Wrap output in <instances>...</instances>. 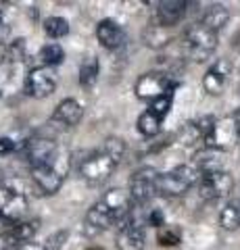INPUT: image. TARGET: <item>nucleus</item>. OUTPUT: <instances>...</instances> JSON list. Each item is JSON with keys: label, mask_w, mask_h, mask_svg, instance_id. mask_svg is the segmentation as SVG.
<instances>
[{"label": "nucleus", "mask_w": 240, "mask_h": 250, "mask_svg": "<svg viewBox=\"0 0 240 250\" xmlns=\"http://www.w3.org/2000/svg\"><path fill=\"white\" fill-rule=\"evenodd\" d=\"M69 167H71V154L59 146V150L46 163L32 167V179L44 194H57L69 173Z\"/></svg>", "instance_id": "1"}, {"label": "nucleus", "mask_w": 240, "mask_h": 250, "mask_svg": "<svg viewBox=\"0 0 240 250\" xmlns=\"http://www.w3.org/2000/svg\"><path fill=\"white\" fill-rule=\"evenodd\" d=\"M218 48V34L205 27L203 23H192L186 27L182 42H180V52L184 59H190L195 62H205Z\"/></svg>", "instance_id": "2"}, {"label": "nucleus", "mask_w": 240, "mask_h": 250, "mask_svg": "<svg viewBox=\"0 0 240 250\" xmlns=\"http://www.w3.org/2000/svg\"><path fill=\"white\" fill-rule=\"evenodd\" d=\"M200 171L195 165H180L174 167L172 171L159 175L157 179V192L163 196H182L190 190L192 186H198L200 182Z\"/></svg>", "instance_id": "3"}, {"label": "nucleus", "mask_w": 240, "mask_h": 250, "mask_svg": "<svg viewBox=\"0 0 240 250\" xmlns=\"http://www.w3.org/2000/svg\"><path fill=\"white\" fill-rule=\"evenodd\" d=\"M115 167H117V161L111 159L105 150H98V152H90L86 159H82L80 165H77V171H80V177L86 184L98 186L113 175Z\"/></svg>", "instance_id": "4"}, {"label": "nucleus", "mask_w": 240, "mask_h": 250, "mask_svg": "<svg viewBox=\"0 0 240 250\" xmlns=\"http://www.w3.org/2000/svg\"><path fill=\"white\" fill-rule=\"evenodd\" d=\"M177 85V82H174V77L165 73V71H149L138 77L136 82V96L140 100H157L165 94H174V88Z\"/></svg>", "instance_id": "5"}, {"label": "nucleus", "mask_w": 240, "mask_h": 250, "mask_svg": "<svg viewBox=\"0 0 240 250\" xmlns=\"http://www.w3.org/2000/svg\"><path fill=\"white\" fill-rule=\"evenodd\" d=\"M157 179H159V173L154 171L153 167H142L138 169L134 175L130 179V196H131V202L134 207H144L157 196Z\"/></svg>", "instance_id": "6"}, {"label": "nucleus", "mask_w": 240, "mask_h": 250, "mask_svg": "<svg viewBox=\"0 0 240 250\" xmlns=\"http://www.w3.org/2000/svg\"><path fill=\"white\" fill-rule=\"evenodd\" d=\"M57 90V73L52 67H34L25 77V94L32 98H48Z\"/></svg>", "instance_id": "7"}, {"label": "nucleus", "mask_w": 240, "mask_h": 250, "mask_svg": "<svg viewBox=\"0 0 240 250\" xmlns=\"http://www.w3.org/2000/svg\"><path fill=\"white\" fill-rule=\"evenodd\" d=\"M234 188V177L228 171H215L200 177L198 182V196L205 200H218L228 196Z\"/></svg>", "instance_id": "8"}, {"label": "nucleus", "mask_w": 240, "mask_h": 250, "mask_svg": "<svg viewBox=\"0 0 240 250\" xmlns=\"http://www.w3.org/2000/svg\"><path fill=\"white\" fill-rule=\"evenodd\" d=\"M109 228H115V215H113V210L107 207V202L100 198L88 208L86 221H84V231H86V236L94 238L98 233L107 231Z\"/></svg>", "instance_id": "9"}, {"label": "nucleus", "mask_w": 240, "mask_h": 250, "mask_svg": "<svg viewBox=\"0 0 240 250\" xmlns=\"http://www.w3.org/2000/svg\"><path fill=\"white\" fill-rule=\"evenodd\" d=\"M240 138V131H238V125L234 115L232 117H223V119H218L215 127L211 131V136L205 140V146L207 148H215V150H226V148L234 146L236 140Z\"/></svg>", "instance_id": "10"}, {"label": "nucleus", "mask_w": 240, "mask_h": 250, "mask_svg": "<svg viewBox=\"0 0 240 250\" xmlns=\"http://www.w3.org/2000/svg\"><path fill=\"white\" fill-rule=\"evenodd\" d=\"M117 248L119 250H144V225L136 217V207L131 210L130 223L117 233Z\"/></svg>", "instance_id": "11"}, {"label": "nucleus", "mask_w": 240, "mask_h": 250, "mask_svg": "<svg viewBox=\"0 0 240 250\" xmlns=\"http://www.w3.org/2000/svg\"><path fill=\"white\" fill-rule=\"evenodd\" d=\"M57 150H59V146H57L55 140H50V138H32L25 142V146H23L25 161L29 163V167L42 165V163L48 161Z\"/></svg>", "instance_id": "12"}, {"label": "nucleus", "mask_w": 240, "mask_h": 250, "mask_svg": "<svg viewBox=\"0 0 240 250\" xmlns=\"http://www.w3.org/2000/svg\"><path fill=\"white\" fill-rule=\"evenodd\" d=\"M232 73V62L228 59H218L213 62V67L209 69L203 77V88L213 94V96H219V94L226 90L228 77Z\"/></svg>", "instance_id": "13"}, {"label": "nucleus", "mask_w": 240, "mask_h": 250, "mask_svg": "<svg viewBox=\"0 0 240 250\" xmlns=\"http://www.w3.org/2000/svg\"><path fill=\"white\" fill-rule=\"evenodd\" d=\"M96 38H98V42L109 50H117L128 42L126 29L113 19H103L98 23L96 25Z\"/></svg>", "instance_id": "14"}, {"label": "nucleus", "mask_w": 240, "mask_h": 250, "mask_svg": "<svg viewBox=\"0 0 240 250\" xmlns=\"http://www.w3.org/2000/svg\"><path fill=\"white\" fill-rule=\"evenodd\" d=\"M84 117V106L77 103L75 98H65L57 104L55 113H52V123L59 127H75Z\"/></svg>", "instance_id": "15"}, {"label": "nucleus", "mask_w": 240, "mask_h": 250, "mask_svg": "<svg viewBox=\"0 0 240 250\" xmlns=\"http://www.w3.org/2000/svg\"><path fill=\"white\" fill-rule=\"evenodd\" d=\"M188 11V2L184 0H165V2L157 4V25H163L167 29L175 27Z\"/></svg>", "instance_id": "16"}, {"label": "nucleus", "mask_w": 240, "mask_h": 250, "mask_svg": "<svg viewBox=\"0 0 240 250\" xmlns=\"http://www.w3.org/2000/svg\"><path fill=\"white\" fill-rule=\"evenodd\" d=\"M200 175L207 173H215V171H223V152L215 150V148H200V150L195 154V161H192Z\"/></svg>", "instance_id": "17"}, {"label": "nucleus", "mask_w": 240, "mask_h": 250, "mask_svg": "<svg viewBox=\"0 0 240 250\" xmlns=\"http://www.w3.org/2000/svg\"><path fill=\"white\" fill-rule=\"evenodd\" d=\"M228 21H230V13H228V9L223 4H211L205 11L203 19H200V23H203L205 27H209L211 31H215V34H218L219 29L226 27Z\"/></svg>", "instance_id": "18"}, {"label": "nucleus", "mask_w": 240, "mask_h": 250, "mask_svg": "<svg viewBox=\"0 0 240 250\" xmlns=\"http://www.w3.org/2000/svg\"><path fill=\"white\" fill-rule=\"evenodd\" d=\"M144 44L151 46V48H165V46H169L174 42V36L169 34V29L163 27V25H151L149 29H144Z\"/></svg>", "instance_id": "19"}, {"label": "nucleus", "mask_w": 240, "mask_h": 250, "mask_svg": "<svg viewBox=\"0 0 240 250\" xmlns=\"http://www.w3.org/2000/svg\"><path fill=\"white\" fill-rule=\"evenodd\" d=\"M98 73H100L98 59L88 57V59L80 65V83H82V88H86V90L94 88L96 82H98Z\"/></svg>", "instance_id": "20"}, {"label": "nucleus", "mask_w": 240, "mask_h": 250, "mask_svg": "<svg viewBox=\"0 0 240 250\" xmlns=\"http://www.w3.org/2000/svg\"><path fill=\"white\" fill-rule=\"evenodd\" d=\"M219 225L223 229H238L240 228V202H228L219 213Z\"/></svg>", "instance_id": "21"}, {"label": "nucleus", "mask_w": 240, "mask_h": 250, "mask_svg": "<svg viewBox=\"0 0 240 250\" xmlns=\"http://www.w3.org/2000/svg\"><path fill=\"white\" fill-rule=\"evenodd\" d=\"M136 125H138V131H140L142 136H146V138H153V136H157L161 131V119L151 111H144L140 117H138Z\"/></svg>", "instance_id": "22"}, {"label": "nucleus", "mask_w": 240, "mask_h": 250, "mask_svg": "<svg viewBox=\"0 0 240 250\" xmlns=\"http://www.w3.org/2000/svg\"><path fill=\"white\" fill-rule=\"evenodd\" d=\"M44 34L52 38V40L65 38L69 34V21L63 17H48L44 21Z\"/></svg>", "instance_id": "23"}, {"label": "nucleus", "mask_w": 240, "mask_h": 250, "mask_svg": "<svg viewBox=\"0 0 240 250\" xmlns=\"http://www.w3.org/2000/svg\"><path fill=\"white\" fill-rule=\"evenodd\" d=\"M40 229V221L38 219H29V221H21L15 225L13 233L17 236L19 244H27V242H32V238L36 236V231Z\"/></svg>", "instance_id": "24"}, {"label": "nucleus", "mask_w": 240, "mask_h": 250, "mask_svg": "<svg viewBox=\"0 0 240 250\" xmlns=\"http://www.w3.org/2000/svg\"><path fill=\"white\" fill-rule=\"evenodd\" d=\"M42 61L46 67H55V65H61L65 61V50L63 46L52 42V44H46L42 48Z\"/></svg>", "instance_id": "25"}, {"label": "nucleus", "mask_w": 240, "mask_h": 250, "mask_svg": "<svg viewBox=\"0 0 240 250\" xmlns=\"http://www.w3.org/2000/svg\"><path fill=\"white\" fill-rule=\"evenodd\" d=\"M100 150H105L107 154L111 156V159H115L119 163L123 159V154H126V142H123L121 138H107Z\"/></svg>", "instance_id": "26"}, {"label": "nucleus", "mask_w": 240, "mask_h": 250, "mask_svg": "<svg viewBox=\"0 0 240 250\" xmlns=\"http://www.w3.org/2000/svg\"><path fill=\"white\" fill-rule=\"evenodd\" d=\"M157 240H159L161 246H177L182 242V231L177 228H169V225H165V228L159 229Z\"/></svg>", "instance_id": "27"}, {"label": "nucleus", "mask_w": 240, "mask_h": 250, "mask_svg": "<svg viewBox=\"0 0 240 250\" xmlns=\"http://www.w3.org/2000/svg\"><path fill=\"white\" fill-rule=\"evenodd\" d=\"M172 100H174V94H165V96H161V98H157V100H153L149 111L154 113L161 121H163L165 117H167V113H169V108H172Z\"/></svg>", "instance_id": "28"}, {"label": "nucleus", "mask_w": 240, "mask_h": 250, "mask_svg": "<svg viewBox=\"0 0 240 250\" xmlns=\"http://www.w3.org/2000/svg\"><path fill=\"white\" fill-rule=\"evenodd\" d=\"M69 240V229H59L55 233H50L48 238L44 242V248L46 250H61Z\"/></svg>", "instance_id": "29"}, {"label": "nucleus", "mask_w": 240, "mask_h": 250, "mask_svg": "<svg viewBox=\"0 0 240 250\" xmlns=\"http://www.w3.org/2000/svg\"><path fill=\"white\" fill-rule=\"evenodd\" d=\"M180 140H182L184 146H192V144H196V142H203V138H200V134H198V129H196L195 123L184 125V129H182V134H180Z\"/></svg>", "instance_id": "30"}, {"label": "nucleus", "mask_w": 240, "mask_h": 250, "mask_svg": "<svg viewBox=\"0 0 240 250\" xmlns=\"http://www.w3.org/2000/svg\"><path fill=\"white\" fill-rule=\"evenodd\" d=\"M19 240L17 236L11 231H4V233H0V250H15V248H19Z\"/></svg>", "instance_id": "31"}, {"label": "nucleus", "mask_w": 240, "mask_h": 250, "mask_svg": "<svg viewBox=\"0 0 240 250\" xmlns=\"http://www.w3.org/2000/svg\"><path fill=\"white\" fill-rule=\"evenodd\" d=\"M146 221H149V225H153V228H165V215H163V210H159V208H153L149 215H146Z\"/></svg>", "instance_id": "32"}, {"label": "nucleus", "mask_w": 240, "mask_h": 250, "mask_svg": "<svg viewBox=\"0 0 240 250\" xmlns=\"http://www.w3.org/2000/svg\"><path fill=\"white\" fill-rule=\"evenodd\" d=\"M15 148H17V144H15L13 138H0V156L11 154Z\"/></svg>", "instance_id": "33"}, {"label": "nucleus", "mask_w": 240, "mask_h": 250, "mask_svg": "<svg viewBox=\"0 0 240 250\" xmlns=\"http://www.w3.org/2000/svg\"><path fill=\"white\" fill-rule=\"evenodd\" d=\"M17 250H46L44 244H36V242H27V244H21Z\"/></svg>", "instance_id": "34"}, {"label": "nucleus", "mask_w": 240, "mask_h": 250, "mask_svg": "<svg viewBox=\"0 0 240 250\" xmlns=\"http://www.w3.org/2000/svg\"><path fill=\"white\" fill-rule=\"evenodd\" d=\"M9 61V44H0V62Z\"/></svg>", "instance_id": "35"}, {"label": "nucleus", "mask_w": 240, "mask_h": 250, "mask_svg": "<svg viewBox=\"0 0 240 250\" xmlns=\"http://www.w3.org/2000/svg\"><path fill=\"white\" fill-rule=\"evenodd\" d=\"M234 46H236V50L240 52V31L236 34V40H234Z\"/></svg>", "instance_id": "36"}, {"label": "nucleus", "mask_w": 240, "mask_h": 250, "mask_svg": "<svg viewBox=\"0 0 240 250\" xmlns=\"http://www.w3.org/2000/svg\"><path fill=\"white\" fill-rule=\"evenodd\" d=\"M234 119H236V125H238V131H240V108L234 113Z\"/></svg>", "instance_id": "37"}, {"label": "nucleus", "mask_w": 240, "mask_h": 250, "mask_svg": "<svg viewBox=\"0 0 240 250\" xmlns=\"http://www.w3.org/2000/svg\"><path fill=\"white\" fill-rule=\"evenodd\" d=\"M86 250H103L100 246H90V248H86Z\"/></svg>", "instance_id": "38"}]
</instances>
